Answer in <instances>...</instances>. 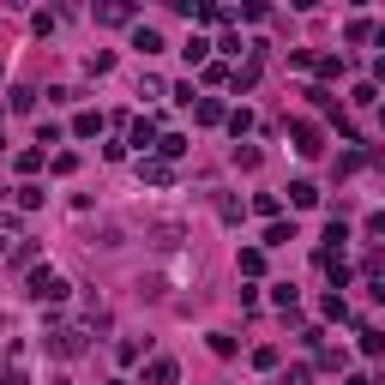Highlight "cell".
Returning a JSON list of instances; mask_svg holds the SVG:
<instances>
[{"label":"cell","mask_w":385,"mask_h":385,"mask_svg":"<svg viewBox=\"0 0 385 385\" xmlns=\"http://www.w3.org/2000/svg\"><path fill=\"white\" fill-rule=\"evenodd\" d=\"M30 295L36 301H60L66 295V277H60V271H36V277H30Z\"/></svg>","instance_id":"obj_1"},{"label":"cell","mask_w":385,"mask_h":385,"mask_svg":"<svg viewBox=\"0 0 385 385\" xmlns=\"http://www.w3.org/2000/svg\"><path fill=\"white\" fill-rule=\"evenodd\" d=\"M145 385H175V361H150V368H145Z\"/></svg>","instance_id":"obj_2"},{"label":"cell","mask_w":385,"mask_h":385,"mask_svg":"<svg viewBox=\"0 0 385 385\" xmlns=\"http://www.w3.org/2000/svg\"><path fill=\"white\" fill-rule=\"evenodd\" d=\"M295 150L301 157H319V133H313V127H295Z\"/></svg>","instance_id":"obj_3"},{"label":"cell","mask_w":385,"mask_h":385,"mask_svg":"<svg viewBox=\"0 0 385 385\" xmlns=\"http://www.w3.org/2000/svg\"><path fill=\"white\" fill-rule=\"evenodd\" d=\"M283 241H295V223H271L265 229V247H283Z\"/></svg>","instance_id":"obj_4"},{"label":"cell","mask_w":385,"mask_h":385,"mask_svg":"<svg viewBox=\"0 0 385 385\" xmlns=\"http://www.w3.org/2000/svg\"><path fill=\"white\" fill-rule=\"evenodd\" d=\"M289 199H295V205H319V187H313V181H295V187H289Z\"/></svg>","instance_id":"obj_5"},{"label":"cell","mask_w":385,"mask_h":385,"mask_svg":"<svg viewBox=\"0 0 385 385\" xmlns=\"http://www.w3.org/2000/svg\"><path fill=\"white\" fill-rule=\"evenodd\" d=\"M133 48H145V55H157V48H163V36H157V30H133Z\"/></svg>","instance_id":"obj_6"},{"label":"cell","mask_w":385,"mask_h":385,"mask_svg":"<svg viewBox=\"0 0 385 385\" xmlns=\"http://www.w3.org/2000/svg\"><path fill=\"white\" fill-rule=\"evenodd\" d=\"M283 385H313V379H307V368H289V379H283Z\"/></svg>","instance_id":"obj_7"}]
</instances>
